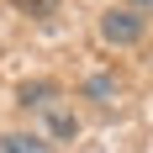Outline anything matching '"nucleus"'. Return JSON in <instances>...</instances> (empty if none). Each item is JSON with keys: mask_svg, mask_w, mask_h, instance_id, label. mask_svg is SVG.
I'll return each mask as SVG.
<instances>
[{"mask_svg": "<svg viewBox=\"0 0 153 153\" xmlns=\"http://www.w3.org/2000/svg\"><path fill=\"white\" fill-rule=\"evenodd\" d=\"M143 27H148L143 16H132V11H116V5L100 16V37H106L111 48H132V42H143Z\"/></svg>", "mask_w": 153, "mask_h": 153, "instance_id": "obj_1", "label": "nucleus"}, {"mask_svg": "<svg viewBox=\"0 0 153 153\" xmlns=\"http://www.w3.org/2000/svg\"><path fill=\"white\" fill-rule=\"evenodd\" d=\"M0 153H48V143L27 137V132H5V137H0Z\"/></svg>", "mask_w": 153, "mask_h": 153, "instance_id": "obj_2", "label": "nucleus"}, {"mask_svg": "<svg viewBox=\"0 0 153 153\" xmlns=\"http://www.w3.org/2000/svg\"><path fill=\"white\" fill-rule=\"evenodd\" d=\"M53 95H58L53 85H21V106H37V111H48V106H53Z\"/></svg>", "mask_w": 153, "mask_h": 153, "instance_id": "obj_3", "label": "nucleus"}, {"mask_svg": "<svg viewBox=\"0 0 153 153\" xmlns=\"http://www.w3.org/2000/svg\"><path fill=\"white\" fill-rule=\"evenodd\" d=\"M85 95H90V100H100V106H111V100H116V85H111L106 74H95V79H85Z\"/></svg>", "mask_w": 153, "mask_h": 153, "instance_id": "obj_4", "label": "nucleus"}, {"mask_svg": "<svg viewBox=\"0 0 153 153\" xmlns=\"http://www.w3.org/2000/svg\"><path fill=\"white\" fill-rule=\"evenodd\" d=\"M16 11H27V16H53L58 0H16Z\"/></svg>", "mask_w": 153, "mask_h": 153, "instance_id": "obj_5", "label": "nucleus"}, {"mask_svg": "<svg viewBox=\"0 0 153 153\" xmlns=\"http://www.w3.org/2000/svg\"><path fill=\"white\" fill-rule=\"evenodd\" d=\"M48 127H53L58 137H74V116H63V111H48Z\"/></svg>", "mask_w": 153, "mask_h": 153, "instance_id": "obj_6", "label": "nucleus"}, {"mask_svg": "<svg viewBox=\"0 0 153 153\" xmlns=\"http://www.w3.org/2000/svg\"><path fill=\"white\" fill-rule=\"evenodd\" d=\"M132 16H148V0H132Z\"/></svg>", "mask_w": 153, "mask_h": 153, "instance_id": "obj_7", "label": "nucleus"}]
</instances>
